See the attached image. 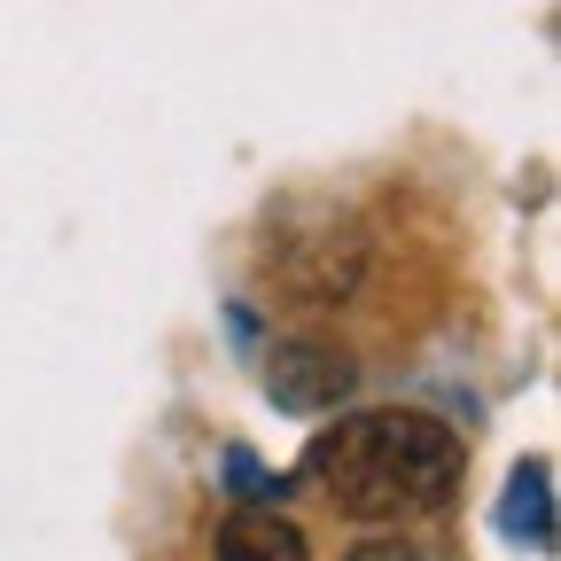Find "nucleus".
I'll return each mask as SVG.
<instances>
[{
  "label": "nucleus",
  "instance_id": "39448f33",
  "mask_svg": "<svg viewBox=\"0 0 561 561\" xmlns=\"http://www.w3.org/2000/svg\"><path fill=\"white\" fill-rule=\"evenodd\" d=\"M351 561H421V546H405V538H367Z\"/></svg>",
  "mask_w": 561,
  "mask_h": 561
},
{
  "label": "nucleus",
  "instance_id": "f257e3e1",
  "mask_svg": "<svg viewBox=\"0 0 561 561\" xmlns=\"http://www.w3.org/2000/svg\"><path fill=\"white\" fill-rule=\"evenodd\" d=\"M312 483L335 500V515L351 523H413L437 515L460 483V437L437 413H343L335 430L312 445Z\"/></svg>",
  "mask_w": 561,
  "mask_h": 561
},
{
  "label": "nucleus",
  "instance_id": "423d86ee",
  "mask_svg": "<svg viewBox=\"0 0 561 561\" xmlns=\"http://www.w3.org/2000/svg\"><path fill=\"white\" fill-rule=\"evenodd\" d=\"M227 483H234V491H265V468H257V460L234 445V453H227Z\"/></svg>",
  "mask_w": 561,
  "mask_h": 561
},
{
  "label": "nucleus",
  "instance_id": "f03ea898",
  "mask_svg": "<svg viewBox=\"0 0 561 561\" xmlns=\"http://www.w3.org/2000/svg\"><path fill=\"white\" fill-rule=\"evenodd\" d=\"M351 390H359V367H351L343 343H320V335H289L265 351V398L280 413H335Z\"/></svg>",
  "mask_w": 561,
  "mask_h": 561
},
{
  "label": "nucleus",
  "instance_id": "20e7f679",
  "mask_svg": "<svg viewBox=\"0 0 561 561\" xmlns=\"http://www.w3.org/2000/svg\"><path fill=\"white\" fill-rule=\"evenodd\" d=\"M500 530L507 538H523V546H553V476H546V460H523L515 476H507V500H500Z\"/></svg>",
  "mask_w": 561,
  "mask_h": 561
},
{
  "label": "nucleus",
  "instance_id": "7ed1b4c3",
  "mask_svg": "<svg viewBox=\"0 0 561 561\" xmlns=\"http://www.w3.org/2000/svg\"><path fill=\"white\" fill-rule=\"evenodd\" d=\"M219 561H312L305 530L273 507H234L219 523Z\"/></svg>",
  "mask_w": 561,
  "mask_h": 561
}]
</instances>
